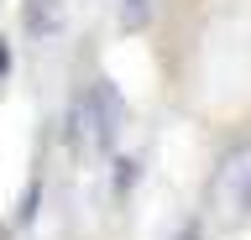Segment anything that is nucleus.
I'll list each match as a JSON object with an SVG mask.
<instances>
[{
  "label": "nucleus",
  "mask_w": 251,
  "mask_h": 240,
  "mask_svg": "<svg viewBox=\"0 0 251 240\" xmlns=\"http://www.w3.org/2000/svg\"><path fill=\"white\" fill-rule=\"evenodd\" d=\"M121 126H126V99H121V89H115L110 79H94L89 89H78V94H74L63 136H68L74 152H115Z\"/></svg>",
  "instance_id": "nucleus-1"
},
{
  "label": "nucleus",
  "mask_w": 251,
  "mask_h": 240,
  "mask_svg": "<svg viewBox=\"0 0 251 240\" xmlns=\"http://www.w3.org/2000/svg\"><path fill=\"white\" fill-rule=\"evenodd\" d=\"M209 214L225 224L251 219V141H241L235 152H225L209 177Z\"/></svg>",
  "instance_id": "nucleus-2"
},
{
  "label": "nucleus",
  "mask_w": 251,
  "mask_h": 240,
  "mask_svg": "<svg viewBox=\"0 0 251 240\" xmlns=\"http://www.w3.org/2000/svg\"><path fill=\"white\" fill-rule=\"evenodd\" d=\"M63 26V0H26V32L31 37H52Z\"/></svg>",
  "instance_id": "nucleus-3"
},
{
  "label": "nucleus",
  "mask_w": 251,
  "mask_h": 240,
  "mask_svg": "<svg viewBox=\"0 0 251 240\" xmlns=\"http://www.w3.org/2000/svg\"><path fill=\"white\" fill-rule=\"evenodd\" d=\"M37 198H42V183H31V188L21 193V209H16V224H31V219H37Z\"/></svg>",
  "instance_id": "nucleus-4"
},
{
  "label": "nucleus",
  "mask_w": 251,
  "mask_h": 240,
  "mask_svg": "<svg viewBox=\"0 0 251 240\" xmlns=\"http://www.w3.org/2000/svg\"><path fill=\"white\" fill-rule=\"evenodd\" d=\"M121 11H126V26H141V21L152 16V5H147V0H121Z\"/></svg>",
  "instance_id": "nucleus-5"
},
{
  "label": "nucleus",
  "mask_w": 251,
  "mask_h": 240,
  "mask_svg": "<svg viewBox=\"0 0 251 240\" xmlns=\"http://www.w3.org/2000/svg\"><path fill=\"white\" fill-rule=\"evenodd\" d=\"M173 240H204V224L199 219H183L178 230H173Z\"/></svg>",
  "instance_id": "nucleus-6"
},
{
  "label": "nucleus",
  "mask_w": 251,
  "mask_h": 240,
  "mask_svg": "<svg viewBox=\"0 0 251 240\" xmlns=\"http://www.w3.org/2000/svg\"><path fill=\"white\" fill-rule=\"evenodd\" d=\"M11 73V52H5V42H0V79Z\"/></svg>",
  "instance_id": "nucleus-7"
}]
</instances>
